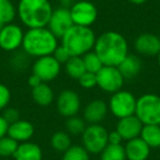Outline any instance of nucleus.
<instances>
[{
    "instance_id": "nucleus-1",
    "label": "nucleus",
    "mask_w": 160,
    "mask_h": 160,
    "mask_svg": "<svg viewBox=\"0 0 160 160\" xmlns=\"http://www.w3.org/2000/svg\"><path fill=\"white\" fill-rule=\"evenodd\" d=\"M128 42L123 34L116 31H107L97 36L93 52L104 66L118 67L128 55Z\"/></svg>"
},
{
    "instance_id": "nucleus-2",
    "label": "nucleus",
    "mask_w": 160,
    "mask_h": 160,
    "mask_svg": "<svg viewBox=\"0 0 160 160\" xmlns=\"http://www.w3.org/2000/svg\"><path fill=\"white\" fill-rule=\"evenodd\" d=\"M58 45V38L47 27L28 29L24 32L22 52L29 57L40 58L53 55Z\"/></svg>"
},
{
    "instance_id": "nucleus-3",
    "label": "nucleus",
    "mask_w": 160,
    "mask_h": 160,
    "mask_svg": "<svg viewBox=\"0 0 160 160\" xmlns=\"http://www.w3.org/2000/svg\"><path fill=\"white\" fill-rule=\"evenodd\" d=\"M54 11L49 0H19L17 17L28 29L45 28Z\"/></svg>"
},
{
    "instance_id": "nucleus-4",
    "label": "nucleus",
    "mask_w": 160,
    "mask_h": 160,
    "mask_svg": "<svg viewBox=\"0 0 160 160\" xmlns=\"http://www.w3.org/2000/svg\"><path fill=\"white\" fill-rule=\"evenodd\" d=\"M60 45L68 51L70 56L82 57L93 51L97 35L91 28L72 25L60 38Z\"/></svg>"
},
{
    "instance_id": "nucleus-5",
    "label": "nucleus",
    "mask_w": 160,
    "mask_h": 160,
    "mask_svg": "<svg viewBox=\"0 0 160 160\" xmlns=\"http://www.w3.org/2000/svg\"><path fill=\"white\" fill-rule=\"evenodd\" d=\"M135 115L144 125H160V96L145 93L137 99Z\"/></svg>"
},
{
    "instance_id": "nucleus-6",
    "label": "nucleus",
    "mask_w": 160,
    "mask_h": 160,
    "mask_svg": "<svg viewBox=\"0 0 160 160\" xmlns=\"http://www.w3.org/2000/svg\"><path fill=\"white\" fill-rule=\"evenodd\" d=\"M109 132L101 124H88L81 135L82 147L89 155H100L109 145Z\"/></svg>"
},
{
    "instance_id": "nucleus-7",
    "label": "nucleus",
    "mask_w": 160,
    "mask_h": 160,
    "mask_svg": "<svg viewBox=\"0 0 160 160\" xmlns=\"http://www.w3.org/2000/svg\"><path fill=\"white\" fill-rule=\"evenodd\" d=\"M137 98L128 90H120L111 94L109 103V112L116 118H124L135 114Z\"/></svg>"
},
{
    "instance_id": "nucleus-8",
    "label": "nucleus",
    "mask_w": 160,
    "mask_h": 160,
    "mask_svg": "<svg viewBox=\"0 0 160 160\" xmlns=\"http://www.w3.org/2000/svg\"><path fill=\"white\" fill-rule=\"evenodd\" d=\"M69 11H70L73 25L91 28V25L94 24L96 21L98 20V8L89 0L75 1Z\"/></svg>"
},
{
    "instance_id": "nucleus-9",
    "label": "nucleus",
    "mask_w": 160,
    "mask_h": 160,
    "mask_svg": "<svg viewBox=\"0 0 160 160\" xmlns=\"http://www.w3.org/2000/svg\"><path fill=\"white\" fill-rule=\"evenodd\" d=\"M97 82L102 91L113 94L123 89L125 79L118 67L103 66L97 73Z\"/></svg>"
},
{
    "instance_id": "nucleus-10",
    "label": "nucleus",
    "mask_w": 160,
    "mask_h": 160,
    "mask_svg": "<svg viewBox=\"0 0 160 160\" xmlns=\"http://www.w3.org/2000/svg\"><path fill=\"white\" fill-rule=\"evenodd\" d=\"M24 31L17 23H9L0 31V48L5 52L14 53L22 48Z\"/></svg>"
},
{
    "instance_id": "nucleus-11",
    "label": "nucleus",
    "mask_w": 160,
    "mask_h": 160,
    "mask_svg": "<svg viewBox=\"0 0 160 160\" xmlns=\"http://www.w3.org/2000/svg\"><path fill=\"white\" fill-rule=\"evenodd\" d=\"M62 65L54 58L53 55L35 58L32 65V73L36 75L43 82H51L59 76Z\"/></svg>"
},
{
    "instance_id": "nucleus-12",
    "label": "nucleus",
    "mask_w": 160,
    "mask_h": 160,
    "mask_svg": "<svg viewBox=\"0 0 160 160\" xmlns=\"http://www.w3.org/2000/svg\"><path fill=\"white\" fill-rule=\"evenodd\" d=\"M56 108L58 113L66 118L78 115L81 109L80 96L72 89L62 90L56 98Z\"/></svg>"
},
{
    "instance_id": "nucleus-13",
    "label": "nucleus",
    "mask_w": 160,
    "mask_h": 160,
    "mask_svg": "<svg viewBox=\"0 0 160 160\" xmlns=\"http://www.w3.org/2000/svg\"><path fill=\"white\" fill-rule=\"evenodd\" d=\"M73 25L70 11L66 8L58 7L54 9L47 28L57 38H62V35Z\"/></svg>"
},
{
    "instance_id": "nucleus-14",
    "label": "nucleus",
    "mask_w": 160,
    "mask_h": 160,
    "mask_svg": "<svg viewBox=\"0 0 160 160\" xmlns=\"http://www.w3.org/2000/svg\"><path fill=\"white\" fill-rule=\"evenodd\" d=\"M134 48L139 55L157 56L160 52V38L155 33H142L136 38Z\"/></svg>"
},
{
    "instance_id": "nucleus-15",
    "label": "nucleus",
    "mask_w": 160,
    "mask_h": 160,
    "mask_svg": "<svg viewBox=\"0 0 160 160\" xmlns=\"http://www.w3.org/2000/svg\"><path fill=\"white\" fill-rule=\"evenodd\" d=\"M109 113V107L104 100L94 99L83 109V120L88 124H101Z\"/></svg>"
},
{
    "instance_id": "nucleus-16",
    "label": "nucleus",
    "mask_w": 160,
    "mask_h": 160,
    "mask_svg": "<svg viewBox=\"0 0 160 160\" xmlns=\"http://www.w3.org/2000/svg\"><path fill=\"white\" fill-rule=\"evenodd\" d=\"M142 126H144V124L134 114V115L127 116V118H120L118 124H116V131L122 136L123 140L128 142L131 139L139 137Z\"/></svg>"
},
{
    "instance_id": "nucleus-17",
    "label": "nucleus",
    "mask_w": 160,
    "mask_h": 160,
    "mask_svg": "<svg viewBox=\"0 0 160 160\" xmlns=\"http://www.w3.org/2000/svg\"><path fill=\"white\" fill-rule=\"evenodd\" d=\"M34 133H35L34 125L27 120H19L18 122L10 124L8 129V136L13 138L19 144L30 142Z\"/></svg>"
},
{
    "instance_id": "nucleus-18",
    "label": "nucleus",
    "mask_w": 160,
    "mask_h": 160,
    "mask_svg": "<svg viewBox=\"0 0 160 160\" xmlns=\"http://www.w3.org/2000/svg\"><path fill=\"white\" fill-rule=\"evenodd\" d=\"M126 160H147L150 156V147L140 137L126 142L124 146Z\"/></svg>"
},
{
    "instance_id": "nucleus-19",
    "label": "nucleus",
    "mask_w": 160,
    "mask_h": 160,
    "mask_svg": "<svg viewBox=\"0 0 160 160\" xmlns=\"http://www.w3.org/2000/svg\"><path fill=\"white\" fill-rule=\"evenodd\" d=\"M14 160H43L42 148L33 142H25L19 144L16 153L13 156Z\"/></svg>"
},
{
    "instance_id": "nucleus-20",
    "label": "nucleus",
    "mask_w": 160,
    "mask_h": 160,
    "mask_svg": "<svg viewBox=\"0 0 160 160\" xmlns=\"http://www.w3.org/2000/svg\"><path fill=\"white\" fill-rule=\"evenodd\" d=\"M124 79H134L139 75L142 68V62L137 55L128 54L127 57L118 66Z\"/></svg>"
},
{
    "instance_id": "nucleus-21",
    "label": "nucleus",
    "mask_w": 160,
    "mask_h": 160,
    "mask_svg": "<svg viewBox=\"0 0 160 160\" xmlns=\"http://www.w3.org/2000/svg\"><path fill=\"white\" fill-rule=\"evenodd\" d=\"M31 97L34 103L43 108L49 107L55 100V93L52 87L46 82H42L38 87L32 88Z\"/></svg>"
},
{
    "instance_id": "nucleus-22",
    "label": "nucleus",
    "mask_w": 160,
    "mask_h": 160,
    "mask_svg": "<svg viewBox=\"0 0 160 160\" xmlns=\"http://www.w3.org/2000/svg\"><path fill=\"white\" fill-rule=\"evenodd\" d=\"M140 138L152 148H160V125H144Z\"/></svg>"
},
{
    "instance_id": "nucleus-23",
    "label": "nucleus",
    "mask_w": 160,
    "mask_h": 160,
    "mask_svg": "<svg viewBox=\"0 0 160 160\" xmlns=\"http://www.w3.org/2000/svg\"><path fill=\"white\" fill-rule=\"evenodd\" d=\"M49 144H51V147L54 150L58 151V152H62V153H64L67 149H69L72 146L70 135L65 131L55 132V133L51 136Z\"/></svg>"
},
{
    "instance_id": "nucleus-24",
    "label": "nucleus",
    "mask_w": 160,
    "mask_h": 160,
    "mask_svg": "<svg viewBox=\"0 0 160 160\" xmlns=\"http://www.w3.org/2000/svg\"><path fill=\"white\" fill-rule=\"evenodd\" d=\"M65 71H66L67 76L71 79L78 80L83 73L86 72L85 64H83L82 57H72L69 58L68 62L65 64Z\"/></svg>"
},
{
    "instance_id": "nucleus-25",
    "label": "nucleus",
    "mask_w": 160,
    "mask_h": 160,
    "mask_svg": "<svg viewBox=\"0 0 160 160\" xmlns=\"http://www.w3.org/2000/svg\"><path fill=\"white\" fill-rule=\"evenodd\" d=\"M17 17V7L12 0H0V24L12 23Z\"/></svg>"
},
{
    "instance_id": "nucleus-26",
    "label": "nucleus",
    "mask_w": 160,
    "mask_h": 160,
    "mask_svg": "<svg viewBox=\"0 0 160 160\" xmlns=\"http://www.w3.org/2000/svg\"><path fill=\"white\" fill-rule=\"evenodd\" d=\"M100 160H126L123 145H108L100 153Z\"/></svg>"
},
{
    "instance_id": "nucleus-27",
    "label": "nucleus",
    "mask_w": 160,
    "mask_h": 160,
    "mask_svg": "<svg viewBox=\"0 0 160 160\" xmlns=\"http://www.w3.org/2000/svg\"><path fill=\"white\" fill-rule=\"evenodd\" d=\"M87 127V123L83 120V118H79L78 115L71 116L66 120V132L69 135L79 136L82 135Z\"/></svg>"
},
{
    "instance_id": "nucleus-28",
    "label": "nucleus",
    "mask_w": 160,
    "mask_h": 160,
    "mask_svg": "<svg viewBox=\"0 0 160 160\" xmlns=\"http://www.w3.org/2000/svg\"><path fill=\"white\" fill-rule=\"evenodd\" d=\"M82 59H83V64H85L86 71H88V72H92L97 75L102 69V67L104 66L103 62H101V59L99 58V56L93 51L83 55Z\"/></svg>"
},
{
    "instance_id": "nucleus-29",
    "label": "nucleus",
    "mask_w": 160,
    "mask_h": 160,
    "mask_svg": "<svg viewBox=\"0 0 160 160\" xmlns=\"http://www.w3.org/2000/svg\"><path fill=\"white\" fill-rule=\"evenodd\" d=\"M62 160H90V155L82 145H72L62 153Z\"/></svg>"
},
{
    "instance_id": "nucleus-30",
    "label": "nucleus",
    "mask_w": 160,
    "mask_h": 160,
    "mask_svg": "<svg viewBox=\"0 0 160 160\" xmlns=\"http://www.w3.org/2000/svg\"><path fill=\"white\" fill-rule=\"evenodd\" d=\"M19 147V142H16L10 136H5L0 138V157L8 158L13 157L17 149Z\"/></svg>"
},
{
    "instance_id": "nucleus-31",
    "label": "nucleus",
    "mask_w": 160,
    "mask_h": 160,
    "mask_svg": "<svg viewBox=\"0 0 160 160\" xmlns=\"http://www.w3.org/2000/svg\"><path fill=\"white\" fill-rule=\"evenodd\" d=\"M78 82H79L80 87L86 90H90V89H93V88L98 87L97 75L92 72H88V71H86V72L78 79Z\"/></svg>"
},
{
    "instance_id": "nucleus-32",
    "label": "nucleus",
    "mask_w": 160,
    "mask_h": 160,
    "mask_svg": "<svg viewBox=\"0 0 160 160\" xmlns=\"http://www.w3.org/2000/svg\"><path fill=\"white\" fill-rule=\"evenodd\" d=\"M11 97L10 88L5 83L0 82V112H2L6 108L9 107L11 102Z\"/></svg>"
},
{
    "instance_id": "nucleus-33",
    "label": "nucleus",
    "mask_w": 160,
    "mask_h": 160,
    "mask_svg": "<svg viewBox=\"0 0 160 160\" xmlns=\"http://www.w3.org/2000/svg\"><path fill=\"white\" fill-rule=\"evenodd\" d=\"M1 115L3 116V118L6 120V122L8 124H13V123L18 122L20 118V111H19L17 108H13V107H8L6 108L5 110L2 111Z\"/></svg>"
},
{
    "instance_id": "nucleus-34",
    "label": "nucleus",
    "mask_w": 160,
    "mask_h": 160,
    "mask_svg": "<svg viewBox=\"0 0 160 160\" xmlns=\"http://www.w3.org/2000/svg\"><path fill=\"white\" fill-rule=\"evenodd\" d=\"M28 58H29V56L25 53H23V52L20 54H16L11 59V66L17 70H23L27 67L28 62H29Z\"/></svg>"
},
{
    "instance_id": "nucleus-35",
    "label": "nucleus",
    "mask_w": 160,
    "mask_h": 160,
    "mask_svg": "<svg viewBox=\"0 0 160 160\" xmlns=\"http://www.w3.org/2000/svg\"><path fill=\"white\" fill-rule=\"evenodd\" d=\"M53 56L60 65H65L69 60V58L71 57L70 54L68 53V51L64 46H62V45H58L57 48L53 53Z\"/></svg>"
},
{
    "instance_id": "nucleus-36",
    "label": "nucleus",
    "mask_w": 160,
    "mask_h": 160,
    "mask_svg": "<svg viewBox=\"0 0 160 160\" xmlns=\"http://www.w3.org/2000/svg\"><path fill=\"white\" fill-rule=\"evenodd\" d=\"M108 140H109L110 145H122V142H124L122 138V136L120 135L118 131H112L109 132V136H108Z\"/></svg>"
},
{
    "instance_id": "nucleus-37",
    "label": "nucleus",
    "mask_w": 160,
    "mask_h": 160,
    "mask_svg": "<svg viewBox=\"0 0 160 160\" xmlns=\"http://www.w3.org/2000/svg\"><path fill=\"white\" fill-rule=\"evenodd\" d=\"M8 129H9V124L6 122L3 116L0 114V138L8 135Z\"/></svg>"
},
{
    "instance_id": "nucleus-38",
    "label": "nucleus",
    "mask_w": 160,
    "mask_h": 160,
    "mask_svg": "<svg viewBox=\"0 0 160 160\" xmlns=\"http://www.w3.org/2000/svg\"><path fill=\"white\" fill-rule=\"evenodd\" d=\"M42 82H43L42 80H41L36 75H34V73H32V75L29 77V79H28V85H29L31 88L38 87V86L41 85Z\"/></svg>"
},
{
    "instance_id": "nucleus-39",
    "label": "nucleus",
    "mask_w": 160,
    "mask_h": 160,
    "mask_svg": "<svg viewBox=\"0 0 160 160\" xmlns=\"http://www.w3.org/2000/svg\"><path fill=\"white\" fill-rule=\"evenodd\" d=\"M75 3V0H59V7L70 9L71 6Z\"/></svg>"
},
{
    "instance_id": "nucleus-40",
    "label": "nucleus",
    "mask_w": 160,
    "mask_h": 160,
    "mask_svg": "<svg viewBox=\"0 0 160 160\" xmlns=\"http://www.w3.org/2000/svg\"><path fill=\"white\" fill-rule=\"evenodd\" d=\"M128 1L135 6H140V5H144L145 2H147L148 0H128Z\"/></svg>"
},
{
    "instance_id": "nucleus-41",
    "label": "nucleus",
    "mask_w": 160,
    "mask_h": 160,
    "mask_svg": "<svg viewBox=\"0 0 160 160\" xmlns=\"http://www.w3.org/2000/svg\"><path fill=\"white\" fill-rule=\"evenodd\" d=\"M156 57H157V62H158V65L160 66V52H159V54H158V55L156 56Z\"/></svg>"
},
{
    "instance_id": "nucleus-42",
    "label": "nucleus",
    "mask_w": 160,
    "mask_h": 160,
    "mask_svg": "<svg viewBox=\"0 0 160 160\" xmlns=\"http://www.w3.org/2000/svg\"><path fill=\"white\" fill-rule=\"evenodd\" d=\"M2 27H3L2 24H0V31H1V29H2Z\"/></svg>"
},
{
    "instance_id": "nucleus-43",
    "label": "nucleus",
    "mask_w": 160,
    "mask_h": 160,
    "mask_svg": "<svg viewBox=\"0 0 160 160\" xmlns=\"http://www.w3.org/2000/svg\"><path fill=\"white\" fill-rule=\"evenodd\" d=\"M158 36H159V38H160V30H159V34H158Z\"/></svg>"
}]
</instances>
